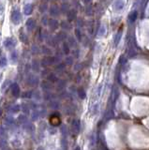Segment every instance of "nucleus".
<instances>
[{"label":"nucleus","mask_w":149,"mask_h":150,"mask_svg":"<svg viewBox=\"0 0 149 150\" xmlns=\"http://www.w3.org/2000/svg\"><path fill=\"white\" fill-rule=\"evenodd\" d=\"M12 21L13 24H18L21 21V13L18 10H14L12 13Z\"/></svg>","instance_id":"obj_1"},{"label":"nucleus","mask_w":149,"mask_h":150,"mask_svg":"<svg viewBox=\"0 0 149 150\" xmlns=\"http://www.w3.org/2000/svg\"><path fill=\"white\" fill-rule=\"evenodd\" d=\"M5 46L7 49H9V50H12V49H13L14 47H15V45H16V42H15V40H14L13 39H12V38H10V39H7L5 40Z\"/></svg>","instance_id":"obj_2"},{"label":"nucleus","mask_w":149,"mask_h":150,"mask_svg":"<svg viewBox=\"0 0 149 150\" xmlns=\"http://www.w3.org/2000/svg\"><path fill=\"white\" fill-rule=\"evenodd\" d=\"M32 11H33V6L31 5V4H27V5H25L24 7V14L29 15V14L32 13Z\"/></svg>","instance_id":"obj_3"},{"label":"nucleus","mask_w":149,"mask_h":150,"mask_svg":"<svg viewBox=\"0 0 149 150\" xmlns=\"http://www.w3.org/2000/svg\"><path fill=\"white\" fill-rule=\"evenodd\" d=\"M35 21L34 20H32V19H29V20L27 22V28L29 30V31H31L32 29H34L35 28Z\"/></svg>","instance_id":"obj_4"},{"label":"nucleus","mask_w":149,"mask_h":150,"mask_svg":"<svg viewBox=\"0 0 149 150\" xmlns=\"http://www.w3.org/2000/svg\"><path fill=\"white\" fill-rule=\"evenodd\" d=\"M6 66H7V59L6 57L3 56V57L0 59V67H6Z\"/></svg>","instance_id":"obj_5"},{"label":"nucleus","mask_w":149,"mask_h":150,"mask_svg":"<svg viewBox=\"0 0 149 150\" xmlns=\"http://www.w3.org/2000/svg\"><path fill=\"white\" fill-rule=\"evenodd\" d=\"M10 57H12V61H15V60L17 59V52L13 51L12 54H10Z\"/></svg>","instance_id":"obj_6"},{"label":"nucleus","mask_w":149,"mask_h":150,"mask_svg":"<svg viewBox=\"0 0 149 150\" xmlns=\"http://www.w3.org/2000/svg\"><path fill=\"white\" fill-rule=\"evenodd\" d=\"M12 91L14 93V95H17L18 92H19V88H18V85H13L12 86Z\"/></svg>","instance_id":"obj_7"}]
</instances>
